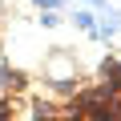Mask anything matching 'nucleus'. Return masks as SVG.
I'll return each mask as SVG.
<instances>
[{
  "instance_id": "1",
  "label": "nucleus",
  "mask_w": 121,
  "mask_h": 121,
  "mask_svg": "<svg viewBox=\"0 0 121 121\" xmlns=\"http://www.w3.org/2000/svg\"><path fill=\"white\" fill-rule=\"evenodd\" d=\"M105 77H113L109 85H113V89H121V60H109V65H105Z\"/></svg>"
},
{
  "instance_id": "2",
  "label": "nucleus",
  "mask_w": 121,
  "mask_h": 121,
  "mask_svg": "<svg viewBox=\"0 0 121 121\" xmlns=\"http://www.w3.org/2000/svg\"><path fill=\"white\" fill-rule=\"evenodd\" d=\"M20 81H24L20 73H12L8 65H0V85H20Z\"/></svg>"
},
{
  "instance_id": "3",
  "label": "nucleus",
  "mask_w": 121,
  "mask_h": 121,
  "mask_svg": "<svg viewBox=\"0 0 121 121\" xmlns=\"http://www.w3.org/2000/svg\"><path fill=\"white\" fill-rule=\"evenodd\" d=\"M8 113H12V109H8V105H0V121H8Z\"/></svg>"
},
{
  "instance_id": "4",
  "label": "nucleus",
  "mask_w": 121,
  "mask_h": 121,
  "mask_svg": "<svg viewBox=\"0 0 121 121\" xmlns=\"http://www.w3.org/2000/svg\"><path fill=\"white\" fill-rule=\"evenodd\" d=\"M89 4H101V0H89Z\"/></svg>"
}]
</instances>
